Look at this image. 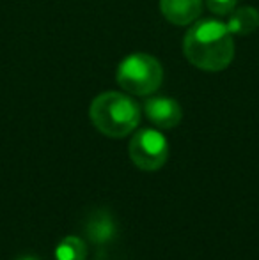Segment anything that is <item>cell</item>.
I'll return each instance as SVG.
<instances>
[{
	"instance_id": "cell-5",
	"label": "cell",
	"mask_w": 259,
	"mask_h": 260,
	"mask_svg": "<svg viewBox=\"0 0 259 260\" xmlns=\"http://www.w3.org/2000/svg\"><path fill=\"white\" fill-rule=\"evenodd\" d=\"M144 113L160 129H172L183 119V112L178 101L163 96L149 98L144 103Z\"/></svg>"
},
{
	"instance_id": "cell-9",
	"label": "cell",
	"mask_w": 259,
	"mask_h": 260,
	"mask_svg": "<svg viewBox=\"0 0 259 260\" xmlns=\"http://www.w3.org/2000/svg\"><path fill=\"white\" fill-rule=\"evenodd\" d=\"M85 258H87V244L78 236L64 237L55 248V260H85Z\"/></svg>"
},
{
	"instance_id": "cell-8",
	"label": "cell",
	"mask_w": 259,
	"mask_h": 260,
	"mask_svg": "<svg viewBox=\"0 0 259 260\" xmlns=\"http://www.w3.org/2000/svg\"><path fill=\"white\" fill-rule=\"evenodd\" d=\"M225 25L233 36H249L259 27V11L250 6L235 9Z\"/></svg>"
},
{
	"instance_id": "cell-11",
	"label": "cell",
	"mask_w": 259,
	"mask_h": 260,
	"mask_svg": "<svg viewBox=\"0 0 259 260\" xmlns=\"http://www.w3.org/2000/svg\"><path fill=\"white\" fill-rule=\"evenodd\" d=\"M14 260H39L38 257H34V255H23V257H18Z\"/></svg>"
},
{
	"instance_id": "cell-10",
	"label": "cell",
	"mask_w": 259,
	"mask_h": 260,
	"mask_svg": "<svg viewBox=\"0 0 259 260\" xmlns=\"http://www.w3.org/2000/svg\"><path fill=\"white\" fill-rule=\"evenodd\" d=\"M206 4L211 13L218 14V16H227L236 9L238 0H206Z\"/></svg>"
},
{
	"instance_id": "cell-4",
	"label": "cell",
	"mask_w": 259,
	"mask_h": 260,
	"mask_svg": "<svg viewBox=\"0 0 259 260\" xmlns=\"http://www.w3.org/2000/svg\"><path fill=\"white\" fill-rule=\"evenodd\" d=\"M128 156L131 163L142 172H156L165 165L169 157L167 138L153 127L138 129L128 144Z\"/></svg>"
},
{
	"instance_id": "cell-2",
	"label": "cell",
	"mask_w": 259,
	"mask_h": 260,
	"mask_svg": "<svg viewBox=\"0 0 259 260\" xmlns=\"http://www.w3.org/2000/svg\"><path fill=\"white\" fill-rule=\"evenodd\" d=\"M89 117L94 127L108 138H125L140 122V106L128 94L108 90L91 103Z\"/></svg>"
},
{
	"instance_id": "cell-7",
	"label": "cell",
	"mask_w": 259,
	"mask_h": 260,
	"mask_svg": "<svg viewBox=\"0 0 259 260\" xmlns=\"http://www.w3.org/2000/svg\"><path fill=\"white\" fill-rule=\"evenodd\" d=\"M160 9L167 21L185 27L194 23L203 13V0H160Z\"/></svg>"
},
{
	"instance_id": "cell-6",
	"label": "cell",
	"mask_w": 259,
	"mask_h": 260,
	"mask_svg": "<svg viewBox=\"0 0 259 260\" xmlns=\"http://www.w3.org/2000/svg\"><path fill=\"white\" fill-rule=\"evenodd\" d=\"M83 232L94 246H107L118 237V223L108 211L96 209L87 216Z\"/></svg>"
},
{
	"instance_id": "cell-3",
	"label": "cell",
	"mask_w": 259,
	"mask_h": 260,
	"mask_svg": "<svg viewBox=\"0 0 259 260\" xmlns=\"http://www.w3.org/2000/svg\"><path fill=\"white\" fill-rule=\"evenodd\" d=\"M119 87L133 96H149L163 82V68L153 55L131 53L123 58L116 73Z\"/></svg>"
},
{
	"instance_id": "cell-1",
	"label": "cell",
	"mask_w": 259,
	"mask_h": 260,
	"mask_svg": "<svg viewBox=\"0 0 259 260\" xmlns=\"http://www.w3.org/2000/svg\"><path fill=\"white\" fill-rule=\"evenodd\" d=\"M183 53L190 64L203 71H224L235 58V39L225 23L204 20L187 32Z\"/></svg>"
}]
</instances>
